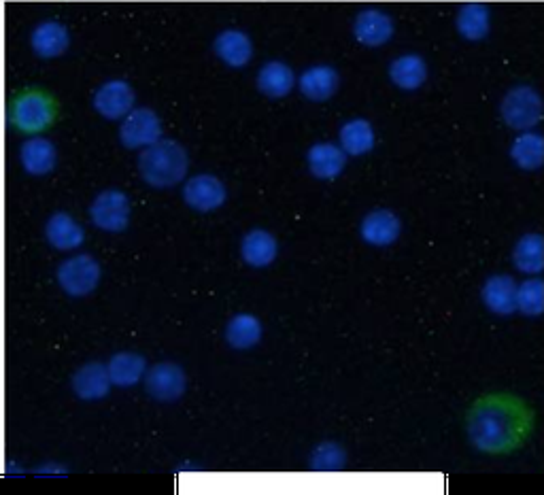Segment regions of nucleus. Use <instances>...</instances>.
<instances>
[{
	"label": "nucleus",
	"mask_w": 544,
	"mask_h": 495,
	"mask_svg": "<svg viewBox=\"0 0 544 495\" xmlns=\"http://www.w3.org/2000/svg\"><path fill=\"white\" fill-rule=\"evenodd\" d=\"M466 432L476 451L508 455L530 440L534 411L517 396L487 394L470 406Z\"/></svg>",
	"instance_id": "nucleus-1"
},
{
	"label": "nucleus",
	"mask_w": 544,
	"mask_h": 495,
	"mask_svg": "<svg viewBox=\"0 0 544 495\" xmlns=\"http://www.w3.org/2000/svg\"><path fill=\"white\" fill-rule=\"evenodd\" d=\"M187 168H190V156L185 147L173 139H162L143 149L139 156V173L143 181L156 190H168L185 181Z\"/></svg>",
	"instance_id": "nucleus-2"
},
{
	"label": "nucleus",
	"mask_w": 544,
	"mask_h": 495,
	"mask_svg": "<svg viewBox=\"0 0 544 495\" xmlns=\"http://www.w3.org/2000/svg\"><path fill=\"white\" fill-rule=\"evenodd\" d=\"M58 119L56 98L43 90H26L17 94L9 109V122L15 130L24 134H39L49 126H54Z\"/></svg>",
	"instance_id": "nucleus-3"
},
{
	"label": "nucleus",
	"mask_w": 544,
	"mask_h": 495,
	"mask_svg": "<svg viewBox=\"0 0 544 495\" xmlns=\"http://www.w3.org/2000/svg\"><path fill=\"white\" fill-rule=\"evenodd\" d=\"M500 113L508 128L532 132L542 122V98L532 85H515L506 92Z\"/></svg>",
	"instance_id": "nucleus-4"
},
{
	"label": "nucleus",
	"mask_w": 544,
	"mask_h": 495,
	"mask_svg": "<svg viewBox=\"0 0 544 495\" xmlns=\"http://www.w3.org/2000/svg\"><path fill=\"white\" fill-rule=\"evenodd\" d=\"M100 277H102V268L98 260L88 253H79V255H73V258L64 260L56 272V279L62 287V292L71 298L90 296L98 287Z\"/></svg>",
	"instance_id": "nucleus-5"
},
{
	"label": "nucleus",
	"mask_w": 544,
	"mask_h": 495,
	"mask_svg": "<svg viewBox=\"0 0 544 495\" xmlns=\"http://www.w3.org/2000/svg\"><path fill=\"white\" fill-rule=\"evenodd\" d=\"M130 198L119 190L100 192L90 204L92 224L109 234H122L130 226Z\"/></svg>",
	"instance_id": "nucleus-6"
},
{
	"label": "nucleus",
	"mask_w": 544,
	"mask_h": 495,
	"mask_svg": "<svg viewBox=\"0 0 544 495\" xmlns=\"http://www.w3.org/2000/svg\"><path fill=\"white\" fill-rule=\"evenodd\" d=\"M162 134L164 128L160 115L149 107H139L126 119H122V126H119V143L126 149H147L160 143Z\"/></svg>",
	"instance_id": "nucleus-7"
},
{
	"label": "nucleus",
	"mask_w": 544,
	"mask_h": 495,
	"mask_svg": "<svg viewBox=\"0 0 544 495\" xmlns=\"http://www.w3.org/2000/svg\"><path fill=\"white\" fill-rule=\"evenodd\" d=\"M134 102V88L126 79H109L96 90L92 105L100 117L109 119V122H119L134 111Z\"/></svg>",
	"instance_id": "nucleus-8"
},
{
	"label": "nucleus",
	"mask_w": 544,
	"mask_h": 495,
	"mask_svg": "<svg viewBox=\"0 0 544 495\" xmlns=\"http://www.w3.org/2000/svg\"><path fill=\"white\" fill-rule=\"evenodd\" d=\"M147 394L158 402H177L187 391V374L179 364L162 362L145 374Z\"/></svg>",
	"instance_id": "nucleus-9"
},
{
	"label": "nucleus",
	"mask_w": 544,
	"mask_h": 495,
	"mask_svg": "<svg viewBox=\"0 0 544 495\" xmlns=\"http://www.w3.org/2000/svg\"><path fill=\"white\" fill-rule=\"evenodd\" d=\"M226 198H228L226 185L221 183L219 177L209 173L187 179V183L183 185L185 204L198 213L217 211L219 207H224Z\"/></svg>",
	"instance_id": "nucleus-10"
},
{
	"label": "nucleus",
	"mask_w": 544,
	"mask_h": 495,
	"mask_svg": "<svg viewBox=\"0 0 544 495\" xmlns=\"http://www.w3.org/2000/svg\"><path fill=\"white\" fill-rule=\"evenodd\" d=\"M402 234V221L400 217L389 209H374L370 211L360 224V236L362 241L370 247H389L394 245Z\"/></svg>",
	"instance_id": "nucleus-11"
},
{
	"label": "nucleus",
	"mask_w": 544,
	"mask_h": 495,
	"mask_svg": "<svg viewBox=\"0 0 544 495\" xmlns=\"http://www.w3.org/2000/svg\"><path fill=\"white\" fill-rule=\"evenodd\" d=\"M394 20L379 9H364L353 22V37L364 47H383L394 37Z\"/></svg>",
	"instance_id": "nucleus-12"
},
{
	"label": "nucleus",
	"mask_w": 544,
	"mask_h": 495,
	"mask_svg": "<svg viewBox=\"0 0 544 495\" xmlns=\"http://www.w3.org/2000/svg\"><path fill=\"white\" fill-rule=\"evenodd\" d=\"M111 387H113V381L109 377L107 364L90 362L77 368L71 377V389L83 402H98L102 398H107Z\"/></svg>",
	"instance_id": "nucleus-13"
},
{
	"label": "nucleus",
	"mask_w": 544,
	"mask_h": 495,
	"mask_svg": "<svg viewBox=\"0 0 544 495\" xmlns=\"http://www.w3.org/2000/svg\"><path fill=\"white\" fill-rule=\"evenodd\" d=\"M300 94L311 102H326L340 88V73L330 64H315L298 79Z\"/></svg>",
	"instance_id": "nucleus-14"
},
{
	"label": "nucleus",
	"mask_w": 544,
	"mask_h": 495,
	"mask_svg": "<svg viewBox=\"0 0 544 495\" xmlns=\"http://www.w3.org/2000/svg\"><path fill=\"white\" fill-rule=\"evenodd\" d=\"M481 298L487 309L498 317L517 313V281L508 275H493L485 281Z\"/></svg>",
	"instance_id": "nucleus-15"
},
{
	"label": "nucleus",
	"mask_w": 544,
	"mask_h": 495,
	"mask_svg": "<svg viewBox=\"0 0 544 495\" xmlns=\"http://www.w3.org/2000/svg\"><path fill=\"white\" fill-rule=\"evenodd\" d=\"M213 49L215 56L230 68H245L253 58V41L247 32L238 28L219 32Z\"/></svg>",
	"instance_id": "nucleus-16"
},
{
	"label": "nucleus",
	"mask_w": 544,
	"mask_h": 495,
	"mask_svg": "<svg viewBox=\"0 0 544 495\" xmlns=\"http://www.w3.org/2000/svg\"><path fill=\"white\" fill-rule=\"evenodd\" d=\"M30 45L34 54L43 60L60 58L71 47V34H68V28L64 24L47 20L32 30Z\"/></svg>",
	"instance_id": "nucleus-17"
},
{
	"label": "nucleus",
	"mask_w": 544,
	"mask_h": 495,
	"mask_svg": "<svg viewBox=\"0 0 544 495\" xmlns=\"http://www.w3.org/2000/svg\"><path fill=\"white\" fill-rule=\"evenodd\" d=\"M306 166L321 181H334L347 166V153L334 143H315L306 151Z\"/></svg>",
	"instance_id": "nucleus-18"
},
{
	"label": "nucleus",
	"mask_w": 544,
	"mask_h": 495,
	"mask_svg": "<svg viewBox=\"0 0 544 495\" xmlns=\"http://www.w3.org/2000/svg\"><path fill=\"white\" fill-rule=\"evenodd\" d=\"M45 238L54 249L71 251V249H79L85 243V230L81 228V224L73 215L58 211L47 219Z\"/></svg>",
	"instance_id": "nucleus-19"
},
{
	"label": "nucleus",
	"mask_w": 544,
	"mask_h": 495,
	"mask_svg": "<svg viewBox=\"0 0 544 495\" xmlns=\"http://www.w3.org/2000/svg\"><path fill=\"white\" fill-rule=\"evenodd\" d=\"M20 162L22 168L32 177L49 175L58 162L56 145L49 139H43V136H32L20 149Z\"/></svg>",
	"instance_id": "nucleus-20"
},
{
	"label": "nucleus",
	"mask_w": 544,
	"mask_h": 495,
	"mask_svg": "<svg viewBox=\"0 0 544 495\" xmlns=\"http://www.w3.org/2000/svg\"><path fill=\"white\" fill-rule=\"evenodd\" d=\"M277 255H279L277 238L272 236L270 232H266L262 228H255L243 236L241 258L245 260L247 266L266 268L277 260Z\"/></svg>",
	"instance_id": "nucleus-21"
},
{
	"label": "nucleus",
	"mask_w": 544,
	"mask_h": 495,
	"mask_svg": "<svg viewBox=\"0 0 544 495\" xmlns=\"http://www.w3.org/2000/svg\"><path fill=\"white\" fill-rule=\"evenodd\" d=\"M389 79L404 92H415L428 79V64L419 54H404L389 64Z\"/></svg>",
	"instance_id": "nucleus-22"
},
{
	"label": "nucleus",
	"mask_w": 544,
	"mask_h": 495,
	"mask_svg": "<svg viewBox=\"0 0 544 495\" xmlns=\"http://www.w3.org/2000/svg\"><path fill=\"white\" fill-rule=\"evenodd\" d=\"M296 75L289 64L281 60L266 62L258 73V90L268 98H285L294 90Z\"/></svg>",
	"instance_id": "nucleus-23"
},
{
	"label": "nucleus",
	"mask_w": 544,
	"mask_h": 495,
	"mask_svg": "<svg viewBox=\"0 0 544 495\" xmlns=\"http://www.w3.org/2000/svg\"><path fill=\"white\" fill-rule=\"evenodd\" d=\"M107 368H109V377L113 385L128 389V387H134L147 374V360L141 353L122 351L111 357Z\"/></svg>",
	"instance_id": "nucleus-24"
},
{
	"label": "nucleus",
	"mask_w": 544,
	"mask_h": 495,
	"mask_svg": "<svg viewBox=\"0 0 544 495\" xmlns=\"http://www.w3.org/2000/svg\"><path fill=\"white\" fill-rule=\"evenodd\" d=\"M340 149H343L347 156H366L374 149L377 143V136H374V128L368 119H349L343 128L338 130Z\"/></svg>",
	"instance_id": "nucleus-25"
},
{
	"label": "nucleus",
	"mask_w": 544,
	"mask_h": 495,
	"mask_svg": "<svg viewBox=\"0 0 544 495\" xmlns=\"http://www.w3.org/2000/svg\"><path fill=\"white\" fill-rule=\"evenodd\" d=\"M264 328L260 319L249 313L234 315L226 326V343L236 351H249L262 340Z\"/></svg>",
	"instance_id": "nucleus-26"
},
{
	"label": "nucleus",
	"mask_w": 544,
	"mask_h": 495,
	"mask_svg": "<svg viewBox=\"0 0 544 495\" xmlns=\"http://www.w3.org/2000/svg\"><path fill=\"white\" fill-rule=\"evenodd\" d=\"M455 28L466 41H483L491 30V15L483 3H466L459 7Z\"/></svg>",
	"instance_id": "nucleus-27"
},
{
	"label": "nucleus",
	"mask_w": 544,
	"mask_h": 495,
	"mask_svg": "<svg viewBox=\"0 0 544 495\" xmlns=\"http://www.w3.org/2000/svg\"><path fill=\"white\" fill-rule=\"evenodd\" d=\"M513 264L525 275H540L544 270V238L538 232L523 234L513 249Z\"/></svg>",
	"instance_id": "nucleus-28"
},
{
	"label": "nucleus",
	"mask_w": 544,
	"mask_h": 495,
	"mask_svg": "<svg viewBox=\"0 0 544 495\" xmlns=\"http://www.w3.org/2000/svg\"><path fill=\"white\" fill-rule=\"evenodd\" d=\"M510 160L521 170H538L544 164V139L540 132H521L510 145Z\"/></svg>",
	"instance_id": "nucleus-29"
},
{
	"label": "nucleus",
	"mask_w": 544,
	"mask_h": 495,
	"mask_svg": "<svg viewBox=\"0 0 544 495\" xmlns=\"http://www.w3.org/2000/svg\"><path fill=\"white\" fill-rule=\"evenodd\" d=\"M309 466L315 472H340L347 466V453L336 442H321L313 449Z\"/></svg>",
	"instance_id": "nucleus-30"
},
{
	"label": "nucleus",
	"mask_w": 544,
	"mask_h": 495,
	"mask_svg": "<svg viewBox=\"0 0 544 495\" xmlns=\"http://www.w3.org/2000/svg\"><path fill=\"white\" fill-rule=\"evenodd\" d=\"M517 311L525 317H540L544 313V281L530 279L517 285Z\"/></svg>",
	"instance_id": "nucleus-31"
}]
</instances>
